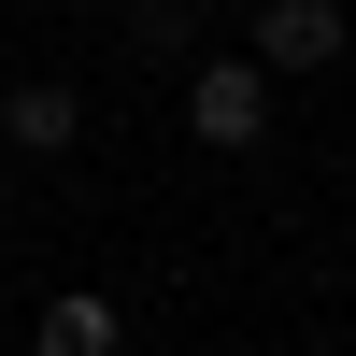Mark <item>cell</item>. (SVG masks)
<instances>
[{
	"label": "cell",
	"instance_id": "1",
	"mask_svg": "<svg viewBox=\"0 0 356 356\" xmlns=\"http://www.w3.org/2000/svg\"><path fill=\"white\" fill-rule=\"evenodd\" d=\"M186 129L214 143V157H243V143L271 129V72H257V57H200L186 72Z\"/></svg>",
	"mask_w": 356,
	"mask_h": 356
},
{
	"label": "cell",
	"instance_id": "2",
	"mask_svg": "<svg viewBox=\"0 0 356 356\" xmlns=\"http://www.w3.org/2000/svg\"><path fill=\"white\" fill-rule=\"evenodd\" d=\"M342 0H257V72H342Z\"/></svg>",
	"mask_w": 356,
	"mask_h": 356
},
{
	"label": "cell",
	"instance_id": "3",
	"mask_svg": "<svg viewBox=\"0 0 356 356\" xmlns=\"http://www.w3.org/2000/svg\"><path fill=\"white\" fill-rule=\"evenodd\" d=\"M29 356H129V314H114L100 285H57V300L29 314Z\"/></svg>",
	"mask_w": 356,
	"mask_h": 356
},
{
	"label": "cell",
	"instance_id": "4",
	"mask_svg": "<svg viewBox=\"0 0 356 356\" xmlns=\"http://www.w3.org/2000/svg\"><path fill=\"white\" fill-rule=\"evenodd\" d=\"M72 129H86V86H57V72H29V86H0V143H15V157H57Z\"/></svg>",
	"mask_w": 356,
	"mask_h": 356
},
{
	"label": "cell",
	"instance_id": "5",
	"mask_svg": "<svg viewBox=\"0 0 356 356\" xmlns=\"http://www.w3.org/2000/svg\"><path fill=\"white\" fill-rule=\"evenodd\" d=\"M0 200H15V186H0Z\"/></svg>",
	"mask_w": 356,
	"mask_h": 356
}]
</instances>
